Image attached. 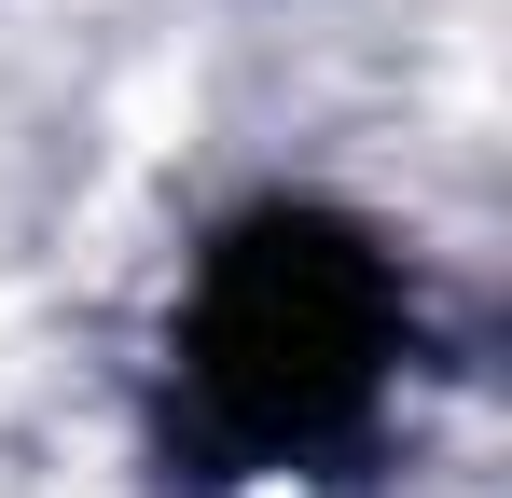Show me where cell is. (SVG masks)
I'll return each mask as SVG.
<instances>
[{
  "label": "cell",
  "instance_id": "cell-1",
  "mask_svg": "<svg viewBox=\"0 0 512 498\" xmlns=\"http://www.w3.org/2000/svg\"><path fill=\"white\" fill-rule=\"evenodd\" d=\"M402 263L374 249V222H346L319 194H263L236 208L194 291H180V402H194V443L222 471H305V457H346L374 415H388V374H402Z\"/></svg>",
  "mask_w": 512,
  "mask_h": 498
}]
</instances>
